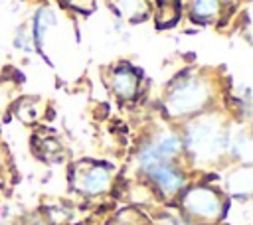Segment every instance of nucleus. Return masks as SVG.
Masks as SVG:
<instances>
[{
  "label": "nucleus",
  "instance_id": "obj_1",
  "mask_svg": "<svg viewBox=\"0 0 253 225\" xmlns=\"http://www.w3.org/2000/svg\"><path fill=\"white\" fill-rule=\"evenodd\" d=\"M180 207L188 225H213L225 215L227 199L217 188L200 184L182 189Z\"/></svg>",
  "mask_w": 253,
  "mask_h": 225
},
{
  "label": "nucleus",
  "instance_id": "obj_2",
  "mask_svg": "<svg viewBox=\"0 0 253 225\" xmlns=\"http://www.w3.org/2000/svg\"><path fill=\"white\" fill-rule=\"evenodd\" d=\"M188 150L196 160L211 162L215 160L225 148V134L221 122L215 116H204L188 126L186 134Z\"/></svg>",
  "mask_w": 253,
  "mask_h": 225
},
{
  "label": "nucleus",
  "instance_id": "obj_3",
  "mask_svg": "<svg viewBox=\"0 0 253 225\" xmlns=\"http://www.w3.org/2000/svg\"><path fill=\"white\" fill-rule=\"evenodd\" d=\"M211 97L208 81L200 77H184L166 97V111L172 116H188L200 112Z\"/></svg>",
  "mask_w": 253,
  "mask_h": 225
},
{
  "label": "nucleus",
  "instance_id": "obj_4",
  "mask_svg": "<svg viewBox=\"0 0 253 225\" xmlns=\"http://www.w3.org/2000/svg\"><path fill=\"white\" fill-rule=\"evenodd\" d=\"M113 180H115V170L105 162L85 160L75 164L71 172V188L87 197L107 193L113 186Z\"/></svg>",
  "mask_w": 253,
  "mask_h": 225
},
{
  "label": "nucleus",
  "instance_id": "obj_5",
  "mask_svg": "<svg viewBox=\"0 0 253 225\" xmlns=\"http://www.w3.org/2000/svg\"><path fill=\"white\" fill-rule=\"evenodd\" d=\"M144 174L154 182L156 189H158L164 197H174V195L182 193V189L186 188L184 172H182L174 162L154 166V168H150V170L144 172Z\"/></svg>",
  "mask_w": 253,
  "mask_h": 225
},
{
  "label": "nucleus",
  "instance_id": "obj_6",
  "mask_svg": "<svg viewBox=\"0 0 253 225\" xmlns=\"http://www.w3.org/2000/svg\"><path fill=\"white\" fill-rule=\"evenodd\" d=\"M138 83H140V75L130 65H121L111 73V89L121 99H132L138 91Z\"/></svg>",
  "mask_w": 253,
  "mask_h": 225
},
{
  "label": "nucleus",
  "instance_id": "obj_7",
  "mask_svg": "<svg viewBox=\"0 0 253 225\" xmlns=\"http://www.w3.org/2000/svg\"><path fill=\"white\" fill-rule=\"evenodd\" d=\"M251 186H253V174H251L249 166H243V168L231 172L229 178H227V189L233 195L247 197L251 193Z\"/></svg>",
  "mask_w": 253,
  "mask_h": 225
},
{
  "label": "nucleus",
  "instance_id": "obj_8",
  "mask_svg": "<svg viewBox=\"0 0 253 225\" xmlns=\"http://www.w3.org/2000/svg\"><path fill=\"white\" fill-rule=\"evenodd\" d=\"M229 148H231L235 158H239L245 166H249V160H251V136H249V132L245 128H239L229 136Z\"/></svg>",
  "mask_w": 253,
  "mask_h": 225
},
{
  "label": "nucleus",
  "instance_id": "obj_9",
  "mask_svg": "<svg viewBox=\"0 0 253 225\" xmlns=\"http://www.w3.org/2000/svg\"><path fill=\"white\" fill-rule=\"evenodd\" d=\"M219 8H221L219 0H194L192 16L202 24H210L219 16Z\"/></svg>",
  "mask_w": 253,
  "mask_h": 225
},
{
  "label": "nucleus",
  "instance_id": "obj_10",
  "mask_svg": "<svg viewBox=\"0 0 253 225\" xmlns=\"http://www.w3.org/2000/svg\"><path fill=\"white\" fill-rule=\"evenodd\" d=\"M117 10L121 16H125L130 22L144 20L148 14V2L146 0H117Z\"/></svg>",
  "mask_w": 253,
  "mask_h": 225
},
{
  "label": "nucleus",
  "instance_id": "obj_11",
  "mask_svg": "<svg viewBox=\"0 0 253 225\" xmlns=\"http://www.w3.org/2000/svg\"><path fill=\"white\" fill-rule=\"evenodd\" d=\"M113 225H148V221L142 213H138L134 209H125L115 217Z\"/></svg>",
  "mask_w": 253,
  "mask_h": 225
},
{
  "label": "nucleus",
  "instance_id": "obj_12",
  "mask_svg": "<svg viewBox=\"0 0 253 225\" xmlns=\"http://www.w3.org/2000/svg\"><path fill=\"white\" fill-rule=\"evenodd\" d=\"M158 225H188L184 221V217H178V215H162Z\"/></svg>",
  "mask_w": 253,
  "mask_h": 225
},
{
  "label": "nucleus",
  "instance_id": "obj_13",
  "mask_svg": "<svg viewBox=\"0 0 253 225\" xmlns=\"http://www.w3.org/2000/svg\"><path fill=\"white\" fill-rule=\"evenodd\" d=\"M6 105V93H2V89H0V107H4Z\"/></svg>",
  "mask_w": 253,
  "mask_h": 225
}]
</instances>
